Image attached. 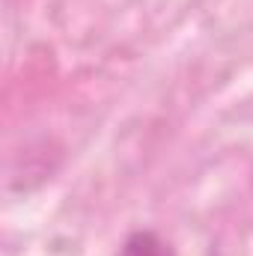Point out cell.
I'll list each match as a JSON object with an SVG mask.
<instances>
[{"label": "cell", "instance_id": "1", "mask_svg": "<svg viewBox=\"0 0 253 256\" xmlns=\"http://www.w3.org/2000/svg\"><path fill=\"white\" fill-rule=\"evenodd\" d=\"M120 256H173V250H170V244H164L155 232L137 230V232H131L126 238Z\"/></svg>", "mask_w": 253, "mask_h": 256}]
</instances>
